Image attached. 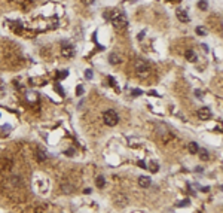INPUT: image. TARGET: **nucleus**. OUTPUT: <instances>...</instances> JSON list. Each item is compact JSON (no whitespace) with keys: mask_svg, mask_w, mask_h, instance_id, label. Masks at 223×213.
<instances>
[{"mask_svg":"<svg viewBox=\"0 0 223 213\" xmlns=\"http://www.w3.org/2000/svg\"><path fill=\"white\" fill-rule=\"evenodd\" d=\"M110 21L116 28H125L128 24V19L125 16V14L119 12V11H113L110 14Z\"/></svg>","mask_w":223,"mask_h":213,"instance_id":"1","label":"nucleus"},{"mask_svg":"<svg viewBox=\"0 0 223 213\" xmlns=\"http://www.w3.org/2000/svg\"><path fill=\"white\" fill-rule=\"evenodd\" d=\"M103 121H104L106 125L115 127V125H118V122H119V115L116 113V110L109 109V110H106V112L103 113Z\"/></svg>","mask_w":223,"mask_h":213,"instance_id":"2","label":"nucleus"},{"mask_svg":"<svg viewBox=\"0 0 223 213\" xmlns=\"http://www.w3.org/2000/svg\"><path fill=\"white\" fill-rule=\"evenodd\" d=\"M134 69H135L137 76H140V78H146L150 72V66L144 60H137L135 64H134Z\"/></svg>","mask_w":223,"mask_h":213,"instance_id":"3","label":"nucleus"},{"mask_svg":"<svg viewBox=\"0 0 223 213\" xmlns=\"http://www.w3.org/2000/svg\"><path fill=\"white\" fill-rule=\"evenodd\" d=\"M61 54L66 58L75 57V48H73V45H70L68 42H63V45H61Z\"/></svg>","mask_w":223,"mask_h":213,"instance_id":"4","label":"nucleus"},{"mask_svg":"<svg viewBox=\"0 0 223 213\" xmlns=\"http://www.w3.org/2000/svg\"><path fill=\"white\" fill-rule=\"evenodd\" d=\"M196 115H198V118H199V119H202V121H207V119H210V118H211V110H210V107H201V109H198Z\"/></svg>","mask_w":223,"mask_h":213,"instance_id":"5","label":"nucleus"},{"mask_svg":"<svg viewBox=\"0 0 223 213\" xmlns=\"http://www.w3.org/2000/svg\"><path fill=\"white\" fill-rule=\"evenodd\" d=\"M176 15H177V18H179V21H181V23H189V15H187V12L185 11V9H177L176 11Z\"/></svg>","mask_w":223,"mask_h":213,"instance_id":"6","label":"nucleus"},{"mask_svg":"<svg viewBox=\"0 0 223 213\" xmlns=\"http://www.w3.org/2000/svg\"><path fill=\"white\" fill-rule=\"evenodd\" d=\"M150 183H152V179H150L149 176H140V177H138V185H140L141 188H149Z\"/></svg>","mask_w":223,"mask_h":213,"instance_id":"7","label":"nucleus"},{"mask_svg":"<svg viewBox=\"0 0 223 213\" xmlns=\"http://www.w3.org/2000/svg\"><path fill=\"white\" fill-rule=\"evenodd\" d=\"M109 61L112 64H119V63H122V57H120L119 54H116V52H112L109 55Z\"/></svg>","mask_w":223,"mask_h":213,"instance_id":"8","label":"nucleus"},{"mask_svg":"<svg viewBox=\"0 0 223 213\" xmlns=\"http://www.w3.org/2000/svg\"><path fill=\"white\" fill-rule=\"evenodd\" d=\"M185 57H186V60H187V61H190V63L196 61V54H195V52H194V51H192V49H187V51H186Z\"/></svg>","mask_w":223,"mask_h":213,"instance_id":"9","label":"nucleus"},{"mask_svg":"<svg viewBox=\"0 0 223 213\" xmlns=\"http://www.w3.org/2000/svg\"><path fill=\"white\" fill-rule=\"evenodd\" d=\"M115 203H116L118 206H125V204H127V198H125L124 195H120V194H119V195L115 197Z\"/></svg>","mask_w":223,"mask_h":213,"instance_id":"10","label":"nucleus"},{"mask_svg":"<svg viewBox=\"0 0 223 213\" xmlns=\"http://www.w3.org/2000/svg\"><path fill=\"white\" fill-rule=\"evenodd\" d=\"M198 150H199L198 143H195V142H190V143H189V152H190V154H196Z\"/></svg>","mask_w":223,"mask_h":213,"instance_id":"11","label":"nucleus"},{"mask_svg":"<svg viewBox=\"0 0 223 213\" xmlns=\"http://www.w3.org/2000/svg\"><path fill=\"white\" fill-rule=\"evenodd\" d=\"M95 185H97L98 188H104V185H106V179H104V176H98L97 180H95Z\"/></svg>","mask_w":223,"mask_h":213,"instance_id":"12","label":"nucleus"},{"mask_svg":"<svg viewBox=\"0 0 223 213\" xmlns=\"http://www.w3.org/2000/svg\"><path fill=\"white\" fill-rule=\"evenodd\" d=\"M198 8L201 9V11H207L208 2H207V0H199V2H198Z\"/></svg>","mask_w":223,"mask_h":213,"instance_id":"13","label":"nucleus"},{"mask_svg":"<svg viewBox=\"0 0 223 213\" xmlns=\"http://www.w3.org/2000/svg\"><path fill=\"white\" fill-rule=\"evenodd\" d=\"M37 159L39 161H45L46 159V152L45 150H39L37 152Z\"/></svg>","mask_w":223,"mask_h":213,"instance_id":"14","label":"nucleus"},{"mask_svg":"<svg viewBox=\"0 0 223 213\" xmlns=\"http://www.w3.org/2000/svg\"><path fill=\"white\" fill-rule=\"evenodd\" d=\"M198 152L201 154V155H199V157H201V159H208V152H207L205 149H199Z\"/></svg>","mask_w":223,"mask_h":213,"instance_id":"15","label":"nucleus"},{"mask_svg":"<svg viewBox=\"0 0 223 213\" xmlns=\"http://www.w3.org/2000/svg\"><path fill=\"white\" fill-rule=\"evenodd\" d=\"M195 32H196L198 36H205V28H204V27H196Z\"/></svg>","mask_w":223,"mask_h":213,"instance_id":"16","label":"nucleus"},{"mask_svg":"<svg viewBox=\"0 0 223 213\" xmlns=\"http://www.w3.org/2000/svg\"><path fill=\"white\" fill-rule=\"evenodd\" d=\"M85 78H86V79H92V78H94L92 70H89V69H88V70H85Z\"/></svg>","mask_w":223,"mask_h":213,"instance_id":"17","label":"nucleus"},{"mask_svg":"<svg viewBox=\"0 0 223 213\" xmlns=\"http://www.w3.org/2000/svg\"><path fill=\"white\" fill-rule=\"evenodd\" d=\"M141 94H143V91H141V89H138V88L133 89V96H134V97H138V96H141Z\"/></svg>","mask_w":223,"mask_h":213,"instance_id":"18","label":"nucleus"},{"mask_svg":"<svg viewBox=\"0 0 223 213\" xmlns=\"http://www.w3.org/2000/svg\"><path fill=\"white\" fill-rule=\"evenodd\" d=\"M150 166H152V167H150V170H152V171H158V170H159V164H156L155 161H153V163H152Z\"/></svg>","mask_w":223,"mask_h":213,"instance_id":"19","label":"nucleus"},{"mask_svg":"<svg viewBox=\"0 0 223 213\" xmlns=\"http://www.w3.org/2000/svg\"><path fill=\"white\" fill-rule=\"evenodd\" d=\"M76 94H77V96H82V94H83V87H80V85H79L77 89H76Z\"/></svg>","mask_w":223,"mask_h":213,"instance_id":"20","label":"nucleus"},{"mask_svg":"<svg viewBox=\"0 0 223 213\" xmlns=\"http://www.w3.org/2000/svg\"><path fill=\"white\" fill-rule=\"evenodd\" d=\"M109 82H110V85H112V87H115V88L118 89V87H116V82H115V79H113V78H109Z\"/></svg>","mask_w":223,"mask_h":213,"instance_id":"21","label":"nucleus"},{"mask_svg":"<svg viewBox=\"0 0 223 213\" xmlns=\"http://www.w3.org/2000/svg\"><path fill=\"white\" fill-rule=\"evenodd\" d=\"M5 93V85L2 84V80H0V96H2Z\"/></svg>","mask_w":223,"mask_h":213,"instance_id":"22","label":"nucleus"},{"mask_svg":"<svg viewBox=\"0 0 223 213\" xmlns=\"http://www.w3.org/2000/svg\"><path fill=\"white\" fill-rule=\"evenodd\" d=\"M138 166H140L141 168H147V166H146V163H144V161H138Z\"/></svg>","mask_w":223,"mask_h":213,"instance_id":"23","label":"nucleus"},{"mask_svg":"<svg viewBox=\"0 0 223 213\" xmlns=\"http://www.w3.org/2000/svg\"><path fill=\"white\" fill-rule=\"evenodd\" d=\"M179 206H189V200H183V201H180V204Z\"/></svg>","mask_w":223,"mask_h":213,"instance_id":"24","label":"nucleus"},{"mask_svg":"<svg viewBox=\"0 0 223 213\" xmlns=\"http://www.w3.org/2000/svg\"><path fill=\"white\" fill-rule=\"evenodd\" d=\"M195 94H196V98H199V100L202 98V94H201V91H199V89H195Z\"/></svg>","mask_w":223,"mask_h":213,"instance_id":"25","label":"nucleus"},{"mask_svg":"<svg viewBox=\"0 0 223 213\" xmlns=\"http://www.w3.org/2000/svg\"><path fill=\"white\" fill-rule=\"evenodd\" d=\"M144 34H146V32H141V33H140V34L137 36V39H138V40H143V37H144Z\"/></svg>","mask_w":223,"mask_h":213,"instance_id":"26","label":"nucleus"},{"mask_svg":"<svg viewBox=\"0 0 223 213\" xmlns=\"http://www.w3.org/2000/svg\"><path fill=\"white\" fill-rule=\"evenodd\" d=\"M67 75H68V73H67V70H64V73H58V78L61 79V78H66Z\"/></svg>","mask_w":223,"mask_h":213,"instance_id":"27","label":"nucleus"},{"mask_svg":"<svg viewBox=\"0 0 223 213\" xmlns=\"http://www.w3.org/2000/svg\"><path fill=\"white\" fill-rule=\"evenodd\" d=\"M82 2H83L85 5H92V3H94V0H82Z\"/></svg>","mask_w":223,"mask_h":213,"instance_id":"28","label":"nucleus"},{"mask_svg":"<svg viewBox=\"0 0 223 213\" xmlns=\"http://www.w3.org/2000/svg\"><path fill=\"white\" fill-rule=\"evenodd\" d=\"M202 49L205 51V52H208V45H205V43H202Z\"/></svg>","mask_w":223,"mask_h":213,"instance_id":"29","label":"nucleus"},{"mask_svg":"<svg viewBox=\"0 0 223 213\" xmlns=\"http://www.w3.org/2000/svg\"><path fill=\"white\" fill-rule=\"evenodd\" d=\"M150 96L152 97H158V93H156V91H150Z\"/></svg>","mask_w":223,"mask_h":213,"instance_id":"30","label":"nucleus"},{"mask_svg":"<svg viewBox=\"0 0 223 213\" xmlns=\"http://www.w3.org/2000/svg\"><path fill=\"white\" fill-rule=\"evenodd\" d=\"M83 192H85V194H91V192H92V189H91V188H86Z\"/></svg>","mask_w":223,"mask_h":213,"instance_id":"31","label":"nucleus"}]
</instances>
